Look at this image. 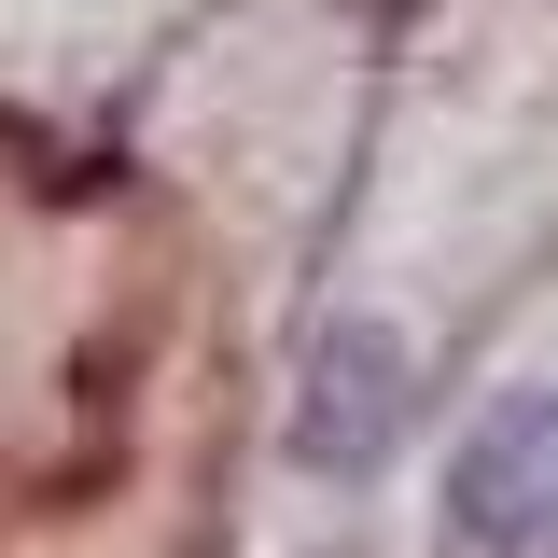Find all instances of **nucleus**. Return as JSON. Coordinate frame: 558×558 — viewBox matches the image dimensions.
Masks as SVG:
<instances>
[{
    "label": "nucleus",
    "mask_w": 558,
    "mask_h": 558,
    "mask_svg": "<svg viewBox=\"0 0 558 558\" xmlns=\"http://www.w3.org/2000/svg\"><path fill=\"white\" fill-rule=\"evenodd\" d=\"M461 545L475 558H558V391H502L447 461Z\"/></svg>",
    "instance_id": "obj_1"
},
{
    "label": "nucleus",
    "mask_w": 558,
    "mask_h": 558,
    "mask_svg": "<svg viewBox=\"0 0 558 558\" xmlns=\"http://www.w3.org/2000/svg\"><path fill=\"white\" fill-rule=\"evenodd\" d=\"M391 433H405V336H377V322H336V336H322V363H307L293 447H307L322 475H363Z\"/></svg>",
    "instance_id": "obj_2"
}]
</instances>
